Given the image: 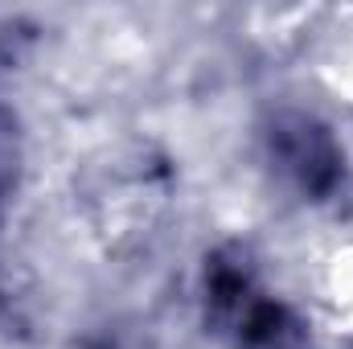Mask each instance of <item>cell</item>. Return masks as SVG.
<instances>
[{
	"instance_id": "obj_1",
	"label": "cell",
	"mask_w": 353,
	"mask_h": 349,
	"mask_svg": "<svg viewBox=\"0 0 353 349\" xmlns=\"http://www.w3.org/2000/svg\"><path fill=\"white\" fill-rule=\"evenodd\" d=\"M205 300L210 325L230 337L239 349H296L300 325L283 304L267 300L255 288V275L239 251H222L205 267Z\"/></svg>"
},
{
	"instance_id": "obj_3",
	"label": "cell",
	"mask_w": 353,
	"mask_h": 349,
	"mask_svg": "<svg viewBox=\"0 0 353 349\" xmlns=\"http://www.w3.org/2000/svg\"><path fill=\"white\" fill-rule=\"evenodd\" d=\"M17 128H12V115L0 111V177H8L17 165Z\"/></svg>"
},
{
	"instance_id": "obj_2",
	"label": "cell",
	"mask_w": 353,
	"mask_h": 349,
	"mask_svg": "<svg viewBox=\"0 0 353 349\" xmlns=\"http://www.w3.org/2000/svg\"><path fill=\"white\" fill-rule=\"evenodd\" d=\"M271 152L279 169L312 197H325L341 181V152L333 136L308 115H283L271 128Z\"/></svg>"
}]
</instances>
